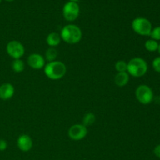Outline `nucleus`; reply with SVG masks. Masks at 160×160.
<instances>
[{
	"mask_svg": "<svg viewBox=\"0 0 160 160\" xmlns=\"http://www.w3.org/2000/svg\"><path fill=\"white\" fill-rule=\"evenodd\" d=\"M154 154L155 156H156V157L159 158L160 159V145H156V147H155L154 148Z\"/></svg>",
	"mask_w": 160,
	"mask_h": 160,
	"instance_id": "nucleus-22",
	"label": "nucleus"
},
{
	"mask_svg": "<svg viewBox=\"0 0 160 160\" xmlns=\"http://www.w3.org/2000/svg\"><path fill=\"white\" fill-rule=\"evenodd\" d=\"M12 69L16 73H21L24 70V63L20 59H14L12 62Z\"/></svg>",
	"mask_w": 160,
	"mask_h": 160,
	"instance_id": "nucleus-16",
	"label": "nucleus"
},
{
	"mask_svg": "<svg viewBox=\"0 0 160 160\" xmlns=\"http://www.w3.org/2000/svg\"><path fill=\"white\" fill-rule=\"evenodd\" d=\"M7 142L3 139H0V152L5 151L7 148Z\"/></svg>",
	"mask_w": 160,
	"mask_h": 160,
	"instance_id": "nucleus-21",
	"label": "nucleus"
},
{
	"mask_svg": "<svg viewBox=\"0 0 160 160\" xmlns=\"http://www.w3.org/2000/svg\"><path fill=\"white\" fill-rule=\"evenodd\" d=\"M70 2H78V1H80V0H69Z\"/></svg>",
	"mask_w": 160,
	"mask_h": 160,
	"instance_id": "nucleus-23",
	"label": "nucleus"
},
{
	"mask_svg": "<svg viewBox=\"0 0 160 160\" xmlns=\"http://www.w3.org/2000/svg\"><path fill=\"white\" fill-rule=\"evenodd\" d=\"M67 67L60 61H52L45 65L44 68L45 76L51 80H59L65 76L67 73Z\"/></svg>",
	"mask_w": 160,
	"mask_h": 160,
	"instance_id": "nucleus-2",
	"label": "nucleus"
},
{
	"mask_svg": "<svg viewBox=\"0 0 160 160\" xmlns=\"http://www.w3.org/2000/svg\"><path fill=\"white\" fill-rule=\"evenodd\" d=\"M60 37L66 43L77 44L82 38V31L81 28L74 24H67L61 30Z\"/></svg>",
	"mask_w": 160,
	"mask_h": 160,
	"instance_id": "nucleus-1",
	"label": "nucleus"
},
{
	"mask_svg": "<svg viewBox=\"0 0 160 160\" xmlns=\"http://www.w3.org/2000/svg\"><path fill=\"white\" fill-rule=\"evenodd\" d=\"M130 75L128 74V72H120V73H117V75L114 78V82H115L116 85L118 87H124L129 82Z\"/></svg>",
	"mask_w": 160,
	"mask_h": 160,
	"instance_id": "nucleus-12",
	"label": "nucleus"
},
{
	"mask_svg": "<svg viewBox=\"0 0 160 160\" xmlns=\"http://www.w3.org/2000/svg\"><path fill=\"white\" fill-rule=\"evenodd\" d=\"M88 134V130L83 124H74L70 128L68 135L73 141H80L84 139Z\"/></svg>",
	"mask_w": 160,
	"mask_h": 160,
	"instance_id": "nucleus-8",
	"label": "nucleus"
},
{
	"mask_svg": "<svg viewBox=\"0 0 160 160\" xmlns=\"http://www.w3.org/2000/svg\"><path fill=\"white\" fill-rule=\"evenodd\" d=\"M15 89L10 83H4L0 85V98L2 100H9L13 96Z\"/></svg>",
	"mask_w": 160,
	"mask_h": 160,
	"instance_id": "nucleus-11",
	"label": "nucleus"
},
{
	"mask_svg": "<svg viewBox=\"0 0 160 160\" xmlns=\"http://www.w3.org/2000/svg\"><path fill=\"white\" fill-rule=\"evenodd\" d=\"M131 28L133 31L138 34L142 36H149L152 25L150 20L145 17H137L134 19L131 23Z\"/></svg>",
	"mask_w": 160,
	"mask_h": 160,
	"instance_id": "nucleus-4",
	"label": "nucleus"
},
{
	"mask_svg": "<svg viewBox=\"0 0 160 160\" xmlns=\"http://www.w3.org/2000/svg\"><path fill=\"white\" fill-rule=\"evenodd\" d=\"M115 69L118 73L120 72H127L128 70V62L123 60H119L116 62Z\"/></svg>",
	"mask_w": 160,
	"mask_h": 160,
	"instance_id": "nucleus-18",
	"label": "nucleus"
},
{
	"mask_svg": "<svg viewBox=\"0 0 160 160\" xmlns=\"http://www.w3.org/2000/svg\"><path fill=\"white\" fill-rule=\"evenodd\" d=\"M148 71V63L144 59L135 57L128 62V74L134 78H141L146 74Z\"/></svg>",
	"mask_w": 160,
	"mask_h": 160,
	"instance_id": "nucleus-3",
	"label": "nucleus"
},
{
	"mask_svg": "<svg viewBox=\"0 0 160 160\" xmlns=\"http://www.w3.org/2000/svg\"><path fill=\"white\" fill-rule=\"evenodd\" d=\"M80 14V6L78 2H70L66 3L62 7V15L67 21H74Z\"/></svg>",
	"mask_w": 160,
	"mask_h": 160,
	"instance_id": "nucleus-6",
	"label": "nucleus"
},
{
	"mask_svg": "<svg viewBox=\"0 0 160 160\" xmlns=\"http://www.w3.org/2000/svg\"><path fill=\"white\" fill-rule=\"evenodd\" d=\"M57 56L58 52L55 48L50 47V48H48V49L46 50V52H45V59H46V60H48V62L55 61V59H56Z\"/></svg>",
	"mask_w": 160,
	"mask_h": 160,
	"instance_id": "nucleus-17",
	"label": "nucleus"
},
{
	"mask_svg": "<svg viewBox=\"0 0 160 160\" xmlns=\"http://www.w3.org/2000/svg\"><path fill=\"white\" fill-rule=\"evenodd\" d=\"M158 52H159V53L160 54V43L159 44V48H158Z\"/></svg>",
	"mask_w": 160,
	"mask_h": 160,
	"instance_id": "nucleus-24",
	"label": "nucleus"
},
{
	"mask_svg": "<svg viewBox=\"0 0 160 160\" xmlns=\"http://www.w3.org/2000/svg\"><path fill=\"white\" fill-rule=\"evenodd\" d=\"M2 2V0H0V3H1Z\"/></svg>",
	"mask_w": 160,
	"mask_h": 160,
	"instance_id": "nucleus-26",
	"label": "nucleus"
},
{
	"mask_svg": "<svg viewBox=\"0 0 160 160\" xmlns=\"http://www.w3.org/2000/svg\"><path fill=\"white\" fill-rule=\"evenodd\" d=\"M45 63L44 57L38 53H33L28 58V64L34 70H41L45 67Z\"/></svg>",
	"mask_w": 160,
	"mask_h": 160,
	"instance_id": "nucleus-9",
	"label": "nucleus"
},
{
	"mask_svg": "<svg viewBox=\"0 0 160 160\" xmlns=\"http://www.w3.org/2000/svg\"><path fill=\"white\" fill-rule=\"evenodd\" d=\"M95 120H96V117H95V114L92 113V112H88L84 115V118H83L82 124L85 126L86 128L88 126H92L95 123Z\"/></svg>",
	"mask_w": 160,
	"mask_h": 160,
	"instance_id": "nucleus-15",
	"label": "nucleus"
},
{
	"mask_svg": "<svg viewBox=\"0 0 160 160\" xmlns=\"http://www.w3.org/2000/svg\"><path fill=\"white\" fill-rule=\"evenodd\" d=\"M6 2H12V1H14V0H6Z\"/></svg>",
	"mask_w": 160,
	"mask_h": 160,
	"instance_id": "nucleus-25",
	"label": "nucleus"
},
{
	"mask_svg": "<svg viewBox=\"0 0 160 160\" xmlns=\"http://www.w3.org/2000/svg\"><path fill=\"white\" fill-rule=\"evenodd\" d=\"M152 68L157 73H160V56L155 58L152 61Z\"/></svg>",
	"mask_w": 160,
	"mask_h": 160,
	"instance_id": "nucleus-20",
	"label": "nucleus"
},
{
	"mask_svg": "<svg viewBox=\"0 0 160 160\" xmlns=\"http://www.w3.org/2000/svg\"><path fill=\"white\" fill-rule=\"evenodd\" d=\"M149 36L151 37V39L156 40L157 42L158 41H160V26L152 28Z\"/></svg>",
	"mask_w": 160,
	"mask_h": 160,
	"instance_id": "nucleus-19",
	"label": "nucleus"
},
{
	"mask_svg": "<svg viewBox=\"0 0 160 160\" xmlns=\"http://www.w3.org/2000/svg\"><path fill=\"white\" fill-rule=\"evenodd\" d=\"M17 145L20 151L27 152H29L32 148V139L28 134H21L17 138Z\"/></svg>",
	"mask_w": 160,
	"mask_h": 160,
	"instance_id": "nucleus-10",
	"label": "nucleus"
},
{
	"mask_svg": "<svg viewBox=\"0 0 160 160\" xmlns=\"http://www.w3.org/2000/svg\"><path fill=\"white\" fill-rule=\"evenodd\" d=\"M61 40L62 39H61L60 34L56 32H52L47 36L46 43L52 48H55L59 45Z\"/></svg>",
	"mask_w": 160,
	"mask_h": 160,
	"instance_id": "nucleus-13",
	"label": "nucleus"
},
{
	"mask_svg": "<svg viewBox=\"0 0 160 160\" xmlns=\"http://www.w3.org/2000/svg\"><path fill=\"white\" fill-rule=\"evenodd\" d=\"M6 52L14 59H20L24 55L25 48L21 42L18 41H10L6 45Z\"/></svg>",
	"mask_w": 160,
	"mask_h": 160,
	"instance_id": "nucleus-7",
	"label": "nucleus"
},
{
	"mask_svg": "<svg viewBox=\"0 0 160 160\" xmlns=\"http://www.w3.org/2000/svg\"><path fill=\"white\" fill-rule=\"evenodd\" d=\"M135 96L138 101L143 105H148L154 100L153 91L146 84H141L136 88Z\"/></svg>",
	"mask_w": 160,
	"mask_h": 160,
	"instance_id": "nucleus-5",
	"label": "nucleus"
},
{
	"mask_svg": "<svg viewBox=\"0 0 160 160\" xmlns=\"http://www.w3.org/2000/svg\"><path fill=\"white\" fill-rule=\"evenodd\" d=\"M159 42L153 39H148L145 42V48L147 51L151 52H154L158 51L159 48Z\"/></svg>",
	"mask_w": 160,
	"mask_h": 160,
	"instance_id": "nucleus-14",
	"label": "nucleus"
}]
</instances>
